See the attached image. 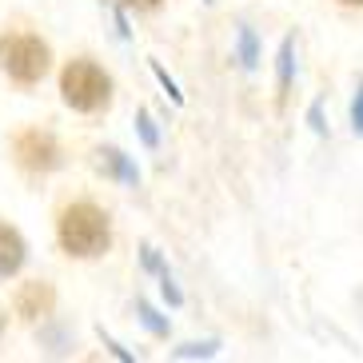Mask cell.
<instances>
[{"instance_id": "obj_10", "label": "cell", "mask_w": 363, "mask_h": 363, "mask_svg": "<svg viewBox=\"0 0 363 363\" xmlns=\"http://www.w3.org/2000/svg\"><path fill=\"white\" fill-rule=\"evenodd\" d=\"M136 311H140V323H144V328H148L152 335L168 340V331H172V328H168V320H164V315H160L156 308H152L148 299H136Z\"/></svg>"}, {"instance_id": "obj_17", "label": "cell", "mask_w": 363, "mask_h": 363, "mask_svg": "<svg viewBox=\"0 0 363 363\" xmlns=\"http://www.w3.org/2000/svg\"><path fill=\"white\" fill-rule=\"evenodd\" d=\"M120 4H128V9H136V12H152V9H160L164 0H120Z\"/></svg>"}, {"instance_id": "obj_1", "label": "cell", "mask_w": 363, "mask_h": 363, "mask_svg": "<svg viewBox=\"0 0 363 363\" xmlns=\"http://www.w3.org/2000/svg\"><path fill=\"white\" fill-rule=\"evenodd\" d=\"M56 240H60V252L72 259H100L112 247V216L96 200H72L60 208Z\"/></svg>"}, {"instance_id": "obj_15", "label": "cell", "mask_w": 363, "mask_h": 363, "mask_svg": "<svg viewBox=\"0 0 363 363\" xmlns=\"http://www.w3.org/2000/svg\"><path fill=\"white\" fill-rule=\"evenodd\" d=\"M352 128H355V136H363V80H359L355 100H352Z\"/></svg>"}, {"instance_id": "obj_8", "label": "cell", "mask_w": 363, "mask_h": 363, "mask_svg": "<svg viewBox=\"0 0 363 363\" xmlns=\"http://www.w3.org/2000/svg\"><path fill=\"white\" fill-rule=\"evenodd\" d=\"M276 72H279V92H276V96L284 100V96H288V88H291V72H296V40H291V36H284V44H279Z\"/></svg>"}, {"instance_id": "obj_7", "label": "cell", "mask_w": 363, "mask_h": 363, "mask_svg": "<svg viewBox=\"0 0 363 363\" xmlns=\"http://www.w3.org/2000/svg\"><path fill=\"white\" fill-rule=\"evenodd\" d=\"M92 164H96V172H104L108 180L128 184V188H136V184H140V168L132 164V156H124V152L112 148V144H104V148L92 152Z\"/></svg>"}, {"instance_id": "obj_21", "label": "cell", "mask_w": 363, "mask_h": 363, "mask_svg": "<svg viewBox=\"0 0 363 363\" xmlns=\"http://www.w3.org/2000/svg\"><path fill=\"white\" fill-rule=\"evenodd\" d=\"M208 4H212V0H208Z\"/></svg>"}, {"instance_id": "obj_19", "label": "cell", "mask_w": 363, "mask_h": 363, "mask_svg": "<svg viewBox=\"0 0 363 363\" xmlns=\"http://www.w3.org/2000/svg\"><path fill=\"white\" fill-rule=\"evenodd\" d=\"M335 4H343V9H363V0H335Z\"/></svg>"}, {"instance_id": "obj_3", "label": "cell", "mask_w": 363, "mask_h": 363, "mask_svg": "<svg viewBox=\"0 0 363 363\" xmlns=\"http://www.w3.org/2000/svg\"><path fill=\"white\" fill-rule=\"evenodd\" d=\"M0 72L21 88L40 84L44 76L52 72V48H48V40L36 33H21V28L4 33L0 36Z\"/></svg>"}, {"instance_id": "obj_16", "label": "cell", "mask_w": 363, "mask_h": 363, "mask_svg": "<svg viewBox=\"0 0 363 363\" xmlns=\"http://www.w3.org/2000/svg\"><path fill=\"white\" fill-rule=\"evenodd\" d=\"M308 120H311V128L320 132V136L328 132V124H323V112H320V104H311V108H308Z\"/></svg>"}, {"instance_id": "obj_20", "label": "cell", "mask_w": 363, "mask_h": 363, "mask_svg": "<svg viewBox=\"0 0 363 363\" xmlns=\"http://www.w3.org/2000/svg\"><path fill=\"white\" fill-rule=\"evenodd\" d=\"M4 328H9V315H4V308H0V340H4Z\"/></svg>"}, {"instance_id": "obj_18", "label": "cell", "mask_w": 363, "mask_h": 363, "mask_svg": "<svg viewBox=\"0 0 363 363\" xmlns=\"http://www.w3.org/2000/svg\"><path fill=\"white\" fill-rule=\"evenodd\" d=\"M104 347H108V352H112V355H116V359H132V355L124 352V347H120L116 340H108V335H104Z\"/></svg>"}, {"instance_id": "obj_12", "label": "cell", "mask_w": 363, "mask_h": 363, "mask_svg": "<svg viewBox=\"0 0 363 363\" xmlns=\"http://www.w3.org/2000/svg\"><path fill=\"white\" fill-rule=\"evenodd\" d=\"M216 347H220L216 340H208V343H184V347H176V359H196V355H216Z\"/></svg>"}, {"instance_id": "obj_9", "label": "cell", "mask_w": 363, "mask_h": 363, "mask_svg": "<svg viewBox=\"0 0 363 363\" xmlns=\"http://www.w3.org/2000/svg\"><path fill=\"white\" fill-rule=\"evenodd\" d=\"M235 60H240L244 68L259 65V40H256V33H252L247 24H240V33H235Z\"/></svg>"}, {"instance_id": "obj_2", "label": "cell", "mask_w": 363, "mask_h": 363, "mask_svg": "<svg viewBox=\"0 0 363 363\" xmlns=\"http://www.w3.org/2000/svg\"><path fill=\"white\" fill-rule=\"evenodd\" d=\"M112 76L92 60V56H76L60 72V100L65 108L80 112V116H100L112 108Z\"/></svg>"}, {"instance_id": "obj_5", "label": "cell", "mask_w": 363, "mask_h": 363, "mask_svg": "<svg viewBox=\"0 0 363 363\" xmlns=\"http://www.w3.org/2000/svg\"><path fill=\"white\" fill-rule=\"evenodd\" d=\"M12 308H16V315H21L24 323L48 320V315L56 311V288L48 284V279H24L21 288H16Z\"/></svg>"}, {"instance_id": "obj_13", "label": "cell", "mask_w": 363, "mask_h": 363, "mask_svg": "<svg viewBox=\"0 0 363 363\" xmlns=\"http://www.w3.org/2000/svg\"><path fill=\"white\" fill-rule=\"evenodd\" d=\"M152 76H156V80H160V84H164V92H168V96H172V104H184V92H180V88H176V80H172V76L164 72V68L156 65V60H152Z\"/></svg>"}, {"instance_id": "obj_14", "label": "cell", "mask_w": 363, "mask_h": 363, "mask_svg": "<svg viewBox=\"0 0 363 363\" xmlns=\"http://www.w3.org/2000/svg\"><path fill=\"white\" fill-rule=\"evenodd\" d=\"M160 291H164V299H168L172 308H180V303H184V291L176 288V279H172L168 272H164V276H160Z\"/></svg>"}, {"instance_id": "obj_6", "label": "cell", "mask_w": 363, "mask_h": 363, "mask_svg": "<svg viewBox=\"0 0 363 363\" xmlns=\"http://www.w3.org/2000/svg\"><path fill=\"white\" fill-rule=\"evenodd\" d=\"M24 264H28V240L21 235V228L0 220V279H12Z\"/></svg>"}, {"instance_id": "obj_11", "label": "cell", "mask_w": 363, "mask_h": 363, "mask_svg": "<svg viewBox=\"0 0 363 363\" xmlns=\"http://www.w3.org/2000/svg\"><path fill=\"white\" fill-rule=\"evenodd\" d=\"M136 132H140V140H144L148 148H156V144H160V132H156V120H152L148 108H140V116H136Z\"/></svg>"}, {"instance_id": "obj_4", "label": "cell", "mask_w": 363, "mask_h": 363, "mask_svg": "<svg viewBox=\"0 0 363 363\" xmlns=\"http://www.w3.org/2000/svg\"><path fill=\"white\" fill-rule=\"evenodd\" d=\"M12 160L21 164L24 172L33 176H48V172L65 168V144L52 128H40V124H28L12 136Z\"/></svg>"}]
</instances>
